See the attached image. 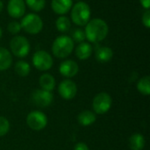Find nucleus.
<instances>
[{
  "mask_svg": "<svg viewBox=\"0 0 150 150\" xmlns=\"http://www.w3.org/2000/svg\"><path fill=\"white\" fill-rule=\"evenodd\" d=\"M59 71L63 76L70 78V77L75 76L78 73L79 67H78V64L75 61L66 60L60 64Z\"/></svg>",
  "mask_w": 150,
  "mask_h": 150,
  "instance_id": "obj_12",
  "label": "nucleus"
},
{
  "mask_svg": "<svg viewBox=\"0 0 150 150\" xmlns=\"http://www.w3.org/2000/svg\"><path fill=\"white\" fill-rule=\"evenodd\" d=\"M73 0H52L51 7L54 13L58 15H64L72 8Z\"/></svg>",
  "mask_w": 150,
  "mask_h": 150,
  "instance_id": "obj_13",
  "label": "nucleus"
},
{
  "mask_svg": "<svg viewBox=\"0 0 150 150\" xmlns=\"http://www.w3.org/2000/svg\"><path fill=\"white\" fill-rule=\"evenodd\" d=\"M55 26L59 32L66 33V32L69 31V29L71 28V21L68 17L62 15L56 19Z\"/></svg>",
  "mask_w": 150,
  "mask_h": 150,
  "instance_id": "obj_20",
  "label": "nucleus"
},
{
  "mask_svg": "<svg viewBox=\"0 0 150 150\" xmlns=\"http://www.w3.org/2000/svg\"><path fill=\"white\" fill-rule=\"evenodd\" d=\"M10 130V122L9 120L4 118L0 116V137L5 135Z\"/></svg>",
  "mask_w": 150,
  "mask_h": 150,
  "instance_id": "obj_25",
  "label": "nucleus"
},
{
  "mask_svg": "<svg viewBox=\"0 0 150 150\" xmlns=\"http://www.w3.org/2000/svg\"><path fill=\"white\" fill-rule=\"evenodd\" d=\"M12 63V57L9 50L0 47V71L8 69Z\"/></svg>",
  "mask_w": 150,
  "mask_h": 150,
  "instance_id": "obj_19",
  "label": "nucleus"
},
{
  "mask_svg": "<svg viewBox=\"0 0 150 150\" xmlns=\"http://www.w3.org/2000/svg\"><path fill=\"white\" fill-rule=\"evenodd\" d=\"M10 48L15 56L23 58L25 57L30 52V43L25 37L17 35L11 40Z\"/></svg>",
  "mask_w": 150,
  "mask_h": 150,
  "instance_id": "obj_5",
  "label": "nucleus"
},
{
  "mask_svg": "<svg viewBox=\"0 0 150 150\" xmlns=\"http://www.w3.org/2000/svg\"><path fill=\"white\" fill-rule=\"evenodd\" d=\"M70 38L73 40V41H76V42H78V43L83 42L84 40L86 39L85 33L81 28L73 29V31H71V37Z\"/></svg>",
  "mask_w": 150,
  "mask_h": 150,
  "instance_id": "obj_24",
  "label": "nucleus"
},
{
  "mask_svg": "<svg viewBox=\"0 0 150 150\" xmlns=\"http://www.w3.org/2000/svg\"><path fill=\"white\" fill-rule=\"evenodd\" d=\"M21 29L30 34H37L43 28V21L40 16L34 13H29L22 18L20 22Z\"/></svg>",
  "mask_w": 150,
  "mask_h": 150,
  "instance_id": "obj_4",
  "label": "nucleus"
},
{
  "mask_svg": "<svg viewBox=\"0 0 150 150\" xmlns=\"http://www.w3.org/2000/svg\"><path fill=\"white\" fill-rule=\"evenodd\" d=\"M138 91L145 96H149L150 94V77L149 76L142 77L137 83Z\"/></svg>",
  "mask_w": 150,
  "mask_h": 150,
  "instance_id": "obj_21",
  "label": "nucleus"
},
{
  "mask_svg": "<svg viewBox=\"0 0 150 150\" xmlns=\"http://www.w3.org/2000/svg\"><path fill=\"white\" fill-rule=\"evenodd\" d=\"M58 92L64 99L69 100L76 97L77 93V87L75 82L70 79H65L62 81L58 87Z\"/></svg>",
  "mask_w": 150,
  "mask_h": 150,
  "instance_id": "obj_10",
  "label": "nucleus"
},
{
  "mask_svg": "<svg viewBox=\"0 0 150 150\" xmlns=\"http://www.w3.org/2000/svg\"><path fill=\"white\" fill-rule=\"evenodd\" d=\"M71 20L78 26H84L91 18V8L88 4L83 1L77 2L72 6L70 13Z\"/></svg>",
  "mask_w": 150,
  "mask_h": 150,
  "instance_id": "obj_3",
  "label": "nucleus"
},
{
  "mask_svg": "<svg viewBox=\"0 0 150 150\" xmlns=\"http://www.w3.org/2000/svg\"><path fill=\"white\" fill-rule=\"evenodd\" d=\"M54 63L53 58L49 53L44 50H39L33 55V66L40 70L46 71L52 68Z\"/></svg>",
  "mask_w": 150,
  "mask_h": 150,
  "instance_id": "obj_7",
  "label": "nucleus"
},
{
  "mask_svg": "<svg viewBox=\"0 0 150 150\" xmlns=\"http://www.w3.org/2000/svg\"><path fill=\"white\" fill-rule=\"evenodd\" d=\"M8 14L14 18H21L25 12V3L24 0H9L7 4Z\"/></svg>",
  "mask_w": 150,
  "mask_h": 150,
  "instance_id": "obj_11",
  "label": "nucleus"
},
{
  "mask_svg": "<svg viewBox=\"0 0 150 150\" xmlns=\"http://www.w3.org/2000/svg\"><path fill=\"white\" fill-rule=\"evenodd\" d=\"M112 99L107 92H100L97 94L92 100V109L97 114H105L112 107Z\"/></svg>",
  "mask_w": 150,
  "mask_h": 150,
  "instance_id": "obj_6",
  "label": "nucleus"
},
{
  "mask_svg": "<svg viewBox=\"0 0 150 150\" xmlns=\"http://www.w3.org/2000/svg\"><path fill=\"white\" fill-rule=\"evenodd\" d=\"M93 48L90 43L81 42L76 48V55L80 60H87L92 54Z\"/></svg>",
  "mask_w": 150,
  "mask_h": 150,
  "instance_id": "obj_14",
  "label": "nucleus"
},
{
  "mask_svg": "<svg viewBox=\"0 0 150 150\" xmlns=\"http://www.w3.org/2000/svg\"><path fill=\"white\" fill-rule=\"evenodd\" d=\"M95 56L97 61L101 63L108 62L113 56V51L109 47H99L96 50Z\"/></svg>",
  "mask_w": 150,
  "mask_h": 150,
  "instance_id": "obj_15",
  "label": "nucleus"
},
{
  "mask_svg": "<svg viewBox=\"0 0 150 150\" xmlns=\"http://www.w3.org/2000/svg\"><path fill=\"white\" fill-rule=\"evenodd\" d=\"M7 30L11 34H14V35L18 34L21 31L20 23H18V21H11V22H10L8 24V25H7Z\"/></svg>",
  "mask_w": 150,
  "mask_h": 150,
  "instance_id": "obj_26",
  "label": "nucleus"
},
{
  "mask_svg": "<svg viewBox=\"0 0 150 150\" xmlns=\"http://www.w3.org/2000/svg\"><path fill=\"white\" fill-rule=\"evenodd\" d=\"M74 150H90L89 147L84 142H78L75 145Z\"/></svg>",
  "mask_w": 150,
  "mask_h": 150,
  "instance_id": "obj_28",
  "label": "nucleus"
},
{
  "mask_svg": "<svg viewBox=\"0 0 150 150\" xmlns=\"http://www.w3.org/2000/svg\"><path fill=\"white\" fill-rule=\"evenodd\" d=\"M96 113L92 111H83L77 116V121L80 125L83 127H88L92 125L96 121Z\"/></svg>",
  "mask_w": 150,
  "mask_h": 150,
  "instance_id": "obj_16",
  "label": "nucleus"
},
{
  "mask_svg": "<svg viewBox=\"0 0 150 150\" xmlns=\"http://www.w3.org/2000/svg\"><path fill=\"white\" fill-rule=\"evenodd\" d=\"M128 146L132 150H142L145 147V138L141 134H134L128 140Z\"/></svg>",
  "mask_w": 150,
  "mask_h": 150,
  "instance_id": "obj_18",
  "label": "nucleus"
},
{
  "mask_svg": "<svg viewBox=\"0 0 150 150\" xmlns=\"http://www.w3.org/2000/svg\"><path fill=\"white\" fill-rule=\"evenodd\" d=\"M54 99V96L51 91H47L44 90H35L31 96L32 102L39 107L44 108L49 106Z\"/></svg>",
  "mask_w": 150,
  "mask_h": 150,
  "instance_id": "obj_9",
  "label": "nucleus"
},
{
  "mask_svg": "<svg viewBox=\"0 0 150 150\" xmlns=\"http://www.w3.org/2000/svg\"><path fill=\"white\" fill-rule=\"evenodd\" d=\"M142 24L145 25L146 28H149L150 27V11L149 10H146V11L143 13L142 15Z\"/></svg>",
  "mask_w": 150,
  "mask_h": 150,
  "instance_id": "obj_27",
  "label": "nucleus"
},
{
  "mask_svg": "<svg viewBox=\"0 0 150 150\" xmlns=\"http://www.w3.org/2000/svg\"><path fill=\"white\" fill-rule=\"evenodd\" d=\"M141 4L142 5L143 8L146 10H149L150 8V0H140Z\"/></svg>",
  "mask_w": 150,
  "mask_h": 150,
  "instance_id": "obj_29",
  "label": "nucleus"
},
{
  "mask_svg": "<svg viewBox=\"0 0 150 150\" xmlns=\"http://www.w3.org/2000/svg\"><path fill=\"white\" fill-rule=\"evenodd\" d=\"M2 35H3V30H2V28L0 26V39L2 38Z\"/></svg>",
  "mask_w": 150,
  "mask_h": 150,
  "instance_id": "obj_31",
  "label": "nucleus"
},
{
  "mask_svg": "<svg viewBox=\"0 0 150 150\" xmlns=\"http://www.w3.org/2000/svg\"><path fill=\"white\" fill-rule=\"evenodd\" d=\"M27 6L33 11H40L46 4L45 0H25Z\"/></svg>",
  "mask_w": 150,
  "mask_h": 150,
  "instance_id": "obj_23",
  "label": "nucleus"
},
{
  "mask_svg": "<svg viewBox=\"0 0 150 150\" xmlns=\"http://www.w3.org/2000/svg\"><path fill=\"white\" fill-rule=\"evenodd\" d=\"M3 7H4V4H3V2L2 0H0V12L3 11Z\"/></svg>",
  "mask_w": 150,
  "mask_h": 150,
  "instance_id": "obj_30",
  "label": "nucleus"
},
{
  "mask_svg": "<svg viewBox=\"0 0 150 150\" xmlns=\"http://www.w3.org/2000/svg\"><path fill=\"white\" fill-rule=\"evenodd\" d=\"M39 83L41 87V90H44L47 91H52L55 87L54 77L52 75L47 74V73H45L40 76Z\"/></svg>",
  "mask_w": 150,
  "mask_h": 150,
  "instance_id": "obj_17",
  "label": "nucleus"
},
{
  "mask_svg": "<svg viewBox=\"0 0 150 150\" xmlns=\"http://www.w3.org/2000/svg\"><path fill=\"white\" fill-rule=\"evenodd\" d=\"M74 49L73 40L67 35L58 36L53 42L52 52L53 54L57 58H66L68 57Z\"/></svg>",
  "mask_w": 150,
  "mask_h": 150,
  "instance_id": "obj_2",
  "label": "nucleus"
},
{
  "mask_svg": "<svg viewBox=\"0 0 150 150\" xmlns=\"http://www.w3.org/2000/svg\"><path fill=\"white\" fill-rule=\"evenodd\" d=\"M15 72L19 76H26L29 75L31 68L29 63H27L25 61H18L15 64Z\"/></svg>",
  "mask_w": 150,
  "mask_h": 150,
  "instance_id": "obj_22",
  "label": "nucleus"
},
{
  "mask_svg": "<svg viewBox=\"0 0 150 150\" xmlns=\"http://www.w3.org/2000/svg\"><path fill=\"white\" fill-rule=\"evenodd\" d=\"M109 32V27L106 22L101 18H93L85 25V37L92 43H98L104 40Z\"/></svg>",
  "mask_w": 150,
  "mask_h": 150,
  "instance_id": "obj_1",
  "label": "nucleus"
},
{
  "mask_svg": "<svg viewBox=\"0 0 150 150\" xmlns=\"http://www.w3.org/2000/svg\"><path fill=\"white\" fill-rule=\"evenodd\" d=\"M27 126L34 131H40L44 129L47 124V116L40 111L31 112L26 117Z\"/></svg>",
  "mask_w": 150,
  "mask_h": 150,
  "instance_id": "obj_8",
  "label": "nucleus"
}]
</instances>
